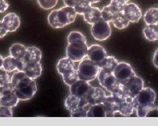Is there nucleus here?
<instances>
[{
	"mask_svg": "<svg viewBox=\"0 0 158 126\" xmlns=\"http://www.w3.org/2000/svg\"><path fill=\"white\" fill-rule=\"evenodd\" d=\"M27 47L20 43H15L9 48L10 55L16 59H22L26 53Z\"/></svg>",
	"mask_w": 158,
	"mask_h": 126,
	"instance_id": "26",
	"label": "nucleus"
},
{
	"mask_svg": "<svg viewBox=\"0 0 158 126\" xmlns=\"http://www.w3.org/2000/svg\"><path fill=\"white\" fill-rule=\"evenodd\" d=\"M122 13L131 23L139 22L142 17V11L140 7L134 2H127Z\"/></svg>",
	"mask_w": 158,
	"mask_h": 126,
	"instance_id": "14",
	"label": "nucleus"
},
{
	"mask_svg": "<svg viewBox=\"0 0 158 126\" xmlns=\"http://www.w3.org/2000/svg\"><path fill=\"white\" fill-rule=\"evenodd\" d=\"M2 92H3V87L0 86V98H1V96H2Z\"/></svg>",
	"mask_w": 158,
	"mask_h": 126,
	"instance_id": "44",
	"label": "nucleus"
},
{
	"mask_svg": "<svg viewBox=\"0 0 158 126\" xmlns=\"http://www.w3.org/2000/svg\"><path fill=\"white\" fill-rule=\"evenodd\" d=\"M156 109H157V111H158V106H157V108H156Z\"/></svg>",
	"mask_w": 158,
	"mask_h": 126,
	"instance_id": "46",
	"label": "nucleus"
},
{
	"mask_svg": "<svg viewBox=\"0 0 158 126\" xmlns=\"http://www.w3.org/2000/svg\"><path fill=\"white\" fill-rule=\"evenodd\" d=\"M12 116V108L0 105V117H11Z\"/></svg>",
	"mask_w": 158,
	"mask_h": 126,
	"instance_id": "37",
	"label": "nucleus"
},
{
	"mask_svg": "<svg viewBox=\"0 0 158 126\" xmlns=\"http://www.w3.org/2000/svg\"><path fill=\"white\" fill-rule=\"evenodd\" d=\"M3 57L2 56V55H0V68H2V62H3Z\"/></svg>",
	"mask_w": 158,
	"mask_h": 126,
	"instance_id": "42",
	"label": "nucleus"
},
{
	"mask_svg": "<svg viewBox=\"0 0 158 126\" xmlns=\"http://www.w3.org/2000/svg\"><path fill=\"white\" fill-rule=\"evenodd\" d=\"M121 86H122V91L125 93V95L129 97L134 98L138 95V93L142 90L144 83L141 77L138 76H133L123 81H121Z\"/></svg>",
	"mask_w": 158,
	"mask_h": 126,
	"instance_id": "8",
	"label": "nucleus"
},
{
	"mask_svg": "<svg viewBox=\"0 0 158 126\" xmlns=\"http://www.w3.org/2000/svg\"><path fill=\"white\" fill-rule=\"evenodd\" d=\"M127 3V2L124 0H111L109 5L116 13H118V12H122L123 11L125 6H126Z\"/></svg>",
	"mask_w": 158,
	"mask_h": 126,
	"instance_id": "33",
	"label": "nucleus"
},
{
	"mask_svg": "<svg viewBox=\"0 0 158 126\" xmlns=\"http://www.w3.org/2000/svg\"><path fill=\"white\" fill-rule=\"evenodd\" d=\"M116 12L113 10V8L110 7V5L105 6L101 9V18L102 20L107 22L111 23L112 20L113 19L114 16L116 15Z\"/></svg>",
	"mask_w": 158,
	"mask_h": 126,
	"instance_id": "31",
	"label": "nucleus"
},
{
	"mask_svg": "<svg viewBox=\"0 0 158 126\" xmlns=\"http://www.w3.org/2000/svg\"><path fill=\"white\" fill-rule=\"evenodd\" d=\"M107 93L108 92L103 87L92 86L87 96L85 99H81L80 105L88 110L91 105L103 104L108 96Z\"/></svg>",
	"mask_w": 158,
	"mask_h": 126,
	"instance_id": "7",
	"label": "nucleus"
},
{
	"mask_svg": "<svg viewBox=\"0 0 158 126\" xmlns=\"http://www.w3.org/2000/svg\"><path fill=\"white\" fill-rule=\"evenodd\" d=\"M108 55L106 50L104 49L102 46L98 44H94L90 47H88L87 51V58L93 62L98 64Z\"/></svg>",
	"mask_w": 158,
	"mask_h": 126,
	"instance_id": "15",
	"label": "nucleus"
},
{
	"mask_svg": "<svg viewBox=\"0 0 158 126\" xmlns=\"http://www.w3.org/2000/svg\"><path fill=\"white\" fill-rule=\"evenodd\" d=\"M11 81L20 101L30 100L36 94L37 85L35 81L28 77L22 71L15 72L11 77Z\"/></svg>",
	"mask_w": 158,
	"mask_h": 126,
	"instance_id": "2",
	"label": "nucleus"
},
{
	"mask_svg": "<svg viewBox=\"0 0 158 126\" xmlns=\"http://www.w3.org/2000/svg\"><path fill=\"white\" fill-rule=\"evenodd\" d=\"M87 1H89V2H90V3H97V2H99L100 0H87Z\"/></svg>",
	"mask_w": 158,
	"mask_h": 126,
	"instance_id": "43",
	"label": "nucleus"
},
{
	"mask_svg": "<svg viewBox=\"0 0 158 126\" xmlns=\"http://www.w3.org/2000/svg\"><path fill=\"white\" fill-rule=\"evenodd\" d=\"M143 35L145 39L150 42L158 40V25H147L146 27L143 29Z\"/></svg>",
	"mask_w": 158,
	"mask_h": 126,
	"instance_id": "23",
	"label": "nucleus"
},
{
	"mask_svg": "<svg viewBox=\"0 0 158 126\" xmlns=\"http://www.w3.org/2000/svg\"><path fill=\"white\" fill-rule=\"evenodd\" d=\"M61 77L63 78L64 84H66L69 86H70L71 85H73V84L75 83L76 81L79 80V76L78 73H77V68H75L72 71H70V72H67L65 74H64Z\"/></svg>",
	"mask_w": 158,
	"mask_h": 126,
	"instance_id": "29",
	"label": "nucleus"
},
{
	"mask_svg": "<svg viewBox=\"0 0 158 126\" xmlns=\"http://www.w3.org/2000/svg\"><path fill=\"white\" fill-rule=\"evenodd\" d=\"M157 25H158V23H157Z\"/></svg>",
	"mask_w": 158,
	"mask_h": 126,
	"instance_id": "47",
	"label": "nucleus"
},
{
	"mask_svg": "<svg viewBox=\"0 0 158 126\" xmlns=\"http://www.w3.org/2000/svg\"><path fill=\"white\" fill-rule=\"evenodd\" d=\"M107 117L115 116L118 113L122 116H130L135 111L134 98L129 97L122 91V86L107 96L103 103Z\"/></svg>",
	"mask_w": 158,
	"mask_h": 126,
	"instance_id": "1",
	"label": "nucleus"
},
{
	"mask_svg": "<svg viewBox=\"0 0 158 126\" xmlns=\"http://www.w3.org/2000/svg\"><path fill=\"white\" fill-rule=\"evenodd\" d=\"M87 109L82 106H80L76 110L70 112V116L72 117H86L87 116Z\"/></svg>",
	"mask_w": 158,
	"mask_h": 126,
	"instance_id": "36",
	"label": "nucleus"
},
{
	"mask_svg": "<svg viewBox=\"0 0 158 126\" xmlns=\"http://www.w3.org/2000/svg\"><path fill=\"white\" fill-rule=\"evenodd\" d=\"M43 56V53L39 48L36 47H29L26 50L25 56L23 58L25 65L27 63H32V62H41Z\"/></svg>",
	"mask_w": 158,
	"mask_h": 126,
	"instance_id": "18",
	"label": "nucleus"
},
{
	"mask_svg": "<svg viewBox=\"0 0 158 126\" xmlns=\"http://www.w3.org/2000/svg\"><path fill=\"white\" fill-rule=\"evenodd\" d=\"M118 63V60L114 56L107 55L103 60L99 63V67L100 69H103L106 72H113L117 67Z\"/></svg>",
	"mask_w": 158,
	"mask_h": 126,
	"instance_id": "21",
	"label": "nucleus"
},
{
	"mask_svg": "<svg viewBox=\"0 0 158 126\" xmlns=\"http://www.w3.org/2000/svg\"><path fill=\"white\" fill-rule=\"evenodd\" d=\"M91 7H92V3H90L89 1H87V0H81L73 7H74L75 11H76V13L77 15L83 16L84 14L86 13V11H88Z\"/></svg>",
	"mask_w": 158,
	"mask_h": 126,
	"instance_id": "30",
	"label": "nucleus"
},
{
	"mask_svg": "<svg viewBox=\"0 0 158 126\" xmlns=\"http://www.w3.org/2000/svg\"><path fill=\"white\" fill-rule=\"evenodd\" d=\"M7 33H8V31H7V29L5 28L3 23H2V21L0 20V39H2V38H4V37L7 34Z\"/></svg>",
	"mask_w": 158,
	"mask_h": 126,
	"instance_id": "39",
	"label": "nucleus"
},
{
	"mask_svg": "<svg viewBox=\"0 0 158 126\" xmlns=\"http://www.w3.org/2000/svg\"><path fill=\"white\" fill-rule=\"evenodd\" d=\"M143 20L146 25H154L158 23V8L151 7L146 11Z\"/></svg>",
	"mask_w": 158,
	"mask_h": 126,
	"instance_id": "25",
	"label": "nucleus"
},
{
	"mask_svg": "<svg viewBox=\"0 0 158 126\" xmlns=\"http://www.w3.org/2000/svg\"><path fill=\"white\" fill-rule=\"evenodd\" d=\"M11 77H10L9 72L3 68H0V86H4L6 84L11 82Z\"/></svg>",
	"mask_w": 158,
	"mask_h": 126,
	"instance_id": "35",
	"label": "nucleus"
},
{
	"mask_svg": "<svg viewBox=\"0 0 158 126\" xmlns=\"http://www.w3.org/2000/svg\"><path fill=\"white\" fill-rule=\"evenodd\" d=\"M77 69L79 80L91 81H94L97 77L100 68L98 64H96L95 62H93L86 57L79 62Z\"/></svg>",
	"mask_w": 158,
	"mask_h": 126,
	"instance_id": "5",
	"label": "nucleus"
},
{
	"mask_svg": "<svg viewBox=\"0 0 158 126\" xmlns=\"http://www.w3.org/2000/svg\"><path fill=\"white\" fill-rule=\"evenodd\" d=\"M157 8H158V7H157Z\"/></svg>",
	"mask_w": 158,
	"mask_h": 126,
	"instance_id": "48",
	"label": "nucleus"
},
{
	"mask_svg": "<svg viewBox=\"0 0 158 126\" xmlns=\"http://www.w3.org/2000/svg\"><path fill=\"white\" fill-rule=\"evenodd\" d=\"M92 86H90L89 81L78 80L75 83L69 86L70 95H75L80 99H85L91 90Z\"/></svg>",
	"mask_w": 158,
	"mask_h": 126,
	"instance_id": "12",
	"label": "nucleus"
},
{
	"mask_svg": "<svg viewBox=\"0 0 158 126\" xmlns=\"http://www.w3.org/2000/svg\"><path fill=\"white\" fill-rule=\"evenodd\" d=\"M84 20L87 24L92 25L93 24L98 22L99 20H102L101 18V9L99 7H91L86 13L83 15Z\"/></svg>",
	"mask_w": 158,
	"mask_h": 126,
	"instance_id": "20",
	"label": "nucleus"
},
{
	"mask_svg": "<svg viewBox=\"0 0 158 126\" xmlns=\"http://www.w3.org/2000/svg\"><path fill=\"white\" fill-rule=\"evenodd\" d=\"M156 93L152 88L143 87L139 93L134 97L135 110L136 115L140 118H144L155 108Z\"/></svg>",
	"mask_w": 158,
	"mask_h": 126,
	"instance_id": "3",
	"label": "nucleus"
},
{
	"mask_svg": "<svg viewBox=\"0 0 158 126\" xmlns=\"http://www.w3.org/2000/svg\"><path fill=\"white\" fill-rule=\"evenodd\" d=\"M76 68L75 66V62L72 60L69 57H64V58L60 59L56 65L57 72L60 76H63L64 74H65L67 72L72 71L73 69H74Z\"/></svg>",
	"mask_w": 158,
	"mask_h": 126,
	"instance_id": "19",
	"label": "nucleus"
},
{
	"mask_svg": "<svg viewBox=\"0 0 158 126\" xmlns=\"http://www.w3.org/2000/svg\"><path fill=\"white\" fill-rule=\"evenodd\" d=\"M81 104V99L75 95H69L68 97L66 98L64 105H65L66 109L69 112L76 110Z\"/></svg>",
	"mask_w": 158,
	"mask_h": 126,
	"instance_id": "28",
	"label": "nucleus"
},
{
	"mask_svg": "<svg viewBox=\"0 0 158 126\" xmlns=\"http://www.w3.org/2000/svg\"><path fill=\"white\" fill-rule=\"evenodd\" d=\"M81 0H63L65 6H69V7H74L77 2Z\"/></svg>",
	"mask_w": 158,
	"mask_h": 126,
	"instance_id": "40",
	"label": "nucleus"
},
{
	"mask_svg": "<svg viewBox=\"0 0 158 126\" xmlns=\"http://www.w3.org/2000/svg\"><path fill=\"white\" fill-rule=\"evenodd\" d=\"M97 78L99 85L109 94L121 86V81L116 78L113 72H106L103 69H99Z\"/></svg>",
	"mask_w": 158,
	"mask_h": 126,
	"instance_id": "9",
	"label": "nucleus"
},
{
	"mask_svg": "<svg viewBox=\"0 0 158 126\" xmlns=\"http://www.w3.org/2000/svg\"><path fill=\"white\" fill-rule=\"evenodd\" d=\"M23 72L31 79H37L39 77L43 72V66L41 62H32L27 63L25 65Z\"/></svg>",
	"mask_w": 158,
	"mask_h": 126,
	"instance_id": "17",
	"label": "nucleus"
},
{
	"mask_svg": "<svg viewBox=\"0 0 158 126\" xmlns=\"http://www.w3.org/2000/svg\"><path fill=\"white\" fill-rule=\"evenodd\" d=\"M111 23L114 25V27H116L118 29H123L128 27V25H130V21L125 16V15L122 12H118L114 16L113 19L112 20Z\"/></svg>",
	"mask_w": 158,
	"mask_h": 126,
	"instance_id": "24",
	"label": "nucleus"
},
{
	"mask_svg": "<svg viewBox=\"0 0 158 126\" xmlns=\"http://www.w3.org/2000/svg\"><path fill=\"white\" fill-rule=\"evenodd\" d=\"M2 23L8 32H15L19 29L20 25V19L15 12H10L4 16Z\"/></svg>",
	"mask_w": 158,
	"mask_h": 126,
	"instance_id": "16",
	"label": "nucleus"
},
{
	"mask_svg": "<svg viewBox=\"0 0 158 126\" xmlns=\"http://www.w3.org/2000/svg\"><path fill=\"white\" fill-rule=\"evenodd\" d=\"M124 1H126V2H130V1H131V0H124Z\"/></svg>",
	"mask_w": 158,
	"mask_h": 126,
	"instance_id": "45",
	"label": "nucleus"
},
{
	"mask_svg": "<svg viewBox=\"0 0 158 126\" xmlns=\"http://www.w3.org/2000/svg\"><path fill=\"white\" fill-rule=\"evenodd\" d=\"M2 87H3V92L0 98V105L9 107V108H15L20 101V99H18L15 92V89L11 81L6 84Z\"/></svg>",
	"mask_w": 158,
	"mask_h": 126,
	"instance_id": "11",
	"label": "nucleus"
},
{
	"mask_svg": "<svg viewBox=\"0 0 158 126\" xmlns=\"http://www.w3.org/2000/svg\"><path fill=\"white\" fill-rule=\"evenodd\" d=\"M37 2L43 9H52L56 6L58 0H37Z\"/></svg>",
	"mask_w": 158,
	"mask_h": 126,
	"instance_id": "34",
	"label": "nucleus"
},
{
	"mask_svg": "<svg viewBox=\"0 0 158 126\" xmlns=\"http://www.w3.org/2000/svg\"><path fill=\"white\" fill-rule=\"evenodd\" d=\"M9 7V4L6 0H0V13L4 12Z\"/></svg>",
	"mask_w": 158,
	"mask_h": 126,
	"instance_id": "38",
	"label": "nucleus"
},
{
	"mask_svg": "<svg viewBox=\"0 0 158 126\" xmlns=\"http://www.w3.org/2000/svg\"><path fill=\"white\" fill-rule=\"evenodd\" d=\"M88 46L86 42L69 43L66 48V56L74 62H80L87 57Z\"/></svg>",
	"mask_w": 158,
	"mask_h": 126,
	"instance_id": "6",
	"label": "nucleus"
},
{
	"mask_svg": "<svg viewBox=\"0 0 158 126\" xmlns=\"http://www.w3.org/2000/svg\"><path fill=\"white\" fill-rule=\"evenodd\" d=\"M77 15L74 7L64 6L60 9L53 10L50 12L48 17V24L55 29L64 28L74 22Z\"/></svg>",
	"mask_w": 158,
	"mask_h": 126,
	"instance_id": "4",
	"label": "nucleus"
},
{
	"mask_svg": "<svg viewBox=\"0 0 158 126\" xmlns=\"http://www.w3.org/2000/svg\"><path fill=\"white\" fill-rule=\"evenodd\" d=\"M152 63H153V65L158 68V49L154 53L153 58H152Z\"/></svg>",
	"mask_w": 158,
	"mask_h": 126,
	"instance_id": "41",
	"label": "nucleus"
},
{
	"mask_svg": "<svg viewBox=\"0 0 158 126\" xmlns=\"http://www.w3.org/2000/svg\"><path fill=\"white\" fill-rule=\"evenodd\" d=\"M67 42L68 43H76V42H86V39L81 32L72 31L70 32L67 37Z\"/></svg>",
	"mask_w": 158,
	"mask_h": 126,
	"instance_id": "32",
	"label": "nucleus"
},
{
	"mask_svg": "<svg viewBox=\"0 0 158 126\" xmlns=\"http://www.w3.org/2000/svg\"><path fill=\"white\" fill-rule=\"evenodd\" d=\"M2 68L8 72H14V71L17 70V68H18V60H17V59L14 58L11 55L7 56L6 58L3 59Z\"/></svg>",
	"mask_w": 158,
	"mask_h": 126,
	"instance_id": "27",
	"label": "nucleus"
},
{
	"mask_svg": "<svg viewBox=\"0 0 158 126\" xmlns=\"http://www.w3.org/2000/svg\"><path fill=\"white\" fill-rule=\"evenodd\" d=\"M113 75L119 81H123L136 74L130 63L118 62V65L113 71Z\"/></svg>",
	"mask_w": 158,
	"mask_h": 126,
	"instance_id": "13",
	"label": "nucleus"
},
{
	"mask_svg": "<svg viewBox=\"0 0 158 126\" xmlns=\"http://www.w3.org/2000/svg\"><path fill=\"white\" fill-rule=\"evenodd\" d=\"M92 37L97 41H104L108 39L112 34L110 24L103 20L93 24L90 29Z\"/></svg>",
	"mask_w": 158,
	"mask_h": 126,
	"instance_id": "10",
	"label": "nucleus"
},
{
	"mask_svg": "<svg viewBox=\"0 0 158 126\" xmlns=\"http://www.w3.org/2000/svg\"><path fill=\"white\" fill-rule=\"evenodd\" d=\"M86 117H107V113L103 104H94L87 111Z\"/></svg>",
	"mask_w": 158,
	"mask_h": 126,
	"instance_id": "22",
	"label": "nucleus"
}]
</instances>
